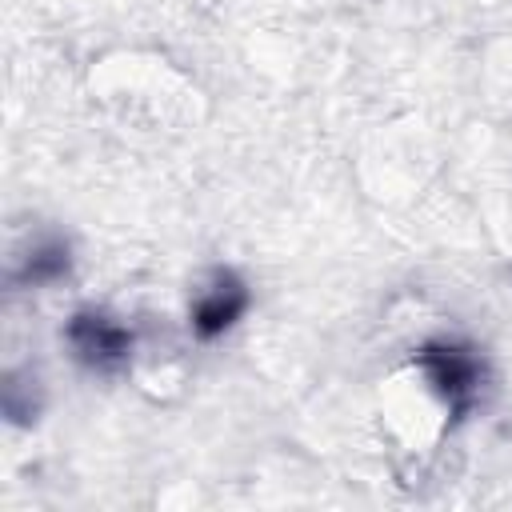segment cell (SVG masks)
<instances>
[{"mask_svg": "<svg viewBox=\"0 0 512 512\" xmlns=\"http://www.w3.org/2000/svg\"><path fill=\"white\" fill-rule=\"evenodd\" d=\"M416 368L424 372V380L432 384V392L444 400V408L460 420L480 392L484 380V364L476 356V348L460 344V340H428L416 352Z\"/></svg>", "mask_w": 512, "mask_h": 512, "instance_id": "cell-1", "label": "cell"}, {"mask_svg": "<svg viewBox=\"0 0 512 512\" xmlns=\"http://www.w3.org/2000/svg\"><path fill=\"white\" fill-rule=\"evenodd\" d=\"M64 340L72 348V356L92 368V372H116L132 360V348H136V332L104 312V308H80L72 312V320L64 324Z\"/></svg>", "mask_w": 512, "mask_h": 512, "instance_id": "cell-2", "label": "cell"}, {"mask_svg": "<svg viewBox=\"0 0 512 512\" xmlns=\"http://www.w3.org/2000/svg\"><path fill=\"white\" fill-rule=\"evenodd\" d=\"M248 304H252L248 284L236 272H216V280L196 296V304L188 312V328L196 340H220L224 332H232L240 324Z\"/></svg>", "mask_w": 512, "mask_h": 512, "instance_id": "cell-3", "label": "cell"}, {"mask_svg": "<svg viewBox=\"0 0 512 512\" xmlns=\"http://www.w3.org/2000/svg\"><path fill=\"white\" fill-rule=\"evenodd\" d=\"M68 264H72L68 244H64V240H44V244H36V248L24 256L16 280H20V284H56V280L68 272Z\"/></svg>", "mask_w": 512, "mask_h": 512, "instance_id": "cell-4", "label": "cell"}]
</instances>
